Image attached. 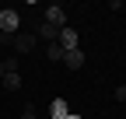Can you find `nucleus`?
<instances>
[{
  "instance_id": "nucleus-8",
  "label": "nucleus",
  "mask_w": 126,
  "mask_h": 119,
  "mask_svg": "<svg viewBox=\"0 0 126 119\" xmlns=\"http://www.w3.org/2000/svg\"><path fill=\"white\" fill-rule=\"evenodd\" d=\"M4 88H7V91H18V88H21V74H18V70L4 74Z\"/></svg>"
},
{
  "instance_id": "nucleus-9",
  "label": "nucleus",
  "mask_w": 126,
  "mask_h": 119,
  "mask_svg": "<svg viewBox=\"0 0 126 119\" xmlns=\"http://www.w3.org/2000/svg\"><path fill=\"white\" fill-rule=\"evenodd\" d=\"M11 70H18V56H7V60H0V81H4V74Z\"/></svg>"
},
{
  "instance_id": "nucleus-5",
  "label": "nucleus",
  "mask_w": 126,
  "mask_h": 119,
  "mask_svg": "<svg viewBox=\"0 0 126 119\" xmlns=\"http://www.w3.org/2000/svg\"><path fill=\"white\" fill-rule=\"evenodd\" d=\"M67 116H70L67 98H53V105H49V119H67Z\"/></svg>"
},
{
  "instance_id": "nucleus-10",
  "label": "nucleus",
  "mask_w": 126,
  "mask_h": 119,
  "mask_svg": "<svg viewBox=\"0 0 126 119\" xmlns=\"http://www.w3.org/2000/svg\"><path fill=\"white\" fill-rule=\"evenodd\" d=\"M46 56H49V60H56V63H63V49H60V42H49Z\"/></svg>"
},
{
  "instance_id": "nucleus-13",
  "label": "nucleus",
  "mask_w": 126,
  "mask_h": 119,
  "mask_svg": "<svg viewBox=\"0 0 126 119\" xmlns=\"http://www.w3.org/2000/svg\"><path fill=\"white\" fill-rule=\"evenodd\" d=\"M67 119H81V116H77V112H70V116H67Z\"/></svg>"
},
{
  "instance_id": "nucleus-4",
  "label": "nucleus",
  "mask_w": 126,
  "mask_h": 119,
  "mask_svg": "<svg viewBox=\"0 0 126 119\" xmlns=\"http://www.w3.org/2000/svg\"><path fill=\"white\" fill-rule=\"evenodd\" d=\"M35 42H39L35 35H25V32L14 35V53H18V56H21V53H32V49H35Z\"/></svg>"
},
{
  "instance_id": "nucleus-11",
  "label": "nucleus",
  "mask_w": 126,
  "mask_h": 119,
  "mask_svg": "<svg viewBox=\"0 0 126 119\" xmlns=\"http://www.w3.org/2000/svg\"><path fill=\"white\" fill-rule=\"evenodd\" d=\"M112 98H116V102H126V84H119V88H116V95H112Z\"/></svg>"
},
{
  "instance_id": "nucleus-2",
  "label": "nucleus",
  "mask_w": 126,
  "mask_h": 119,
  "mask_svg": "<svg viewBox=\"0 0 126 119\" xmlns=\"http://www.w3.org/2000/svg\"><path fill=\"white\" fill-rule=\"evenodd\" d=\"M46 25H53V28H67V11H63L60 4H49V7H46Z\"/></svg>"
},
{
  "instance_id": "nucleus-12",
  "label": "nucleus",
  "mask_w": 126,
  "mask_h": 119,
  "mask_svg": "<svg viewBox=\"0 0 126 119\" xmlns=\"http://www.w3.org/2000/svg\"><path fill=\"white\" fill-rule=\"evenodd\" d=\"M21 119H35V109H32V105H28V109H25V116H21Z\"/></svg>"
},
{
  "instance_id": "nucleus-1",
  "label": "nucleus",
  "mask_w": 126,
  "mask_h": 119,
  "mask_svg": "<svg viewBox=\"0 0 126 119\" xmlns=\"http://www.w3.org/2000/svg\"><path fill=\"white\" fill-rule=\"evenodd\" d=\"M18 25H21V14L14 11V7H4V11H0V35H4V39H14V35H18Z\"/></svg>"
},
{
  "instance_id": "nucleus-3",
  "label": "nucleus",
  "mask_w": 126,
  "mask_h": 119,
  "mask_svg": "<svg viewBox=\"0 0 126 119\" xmlns=\"http://www.w3.org/2000/svg\"><path fill=\"white\" fill-rule=\"evenodd\" d=\"M56 42H60V49H63V53H70V49H81V46H77V32H74L70 25H67V28H60V39H56Z\"/></svg>"
},
{
  "instance_id": "nucleus-7",
  "label": "nucleus",
  "mask_w": 126,
  "mask_h": 119,
  "mask_svg": "<svg viewBox=\"0 0 126 119\" xmlns=\"http://www.w3.org/2000/svg\"><path fill=\"white\" fill-rule=\"evenodd\" d=\"M35 39H46V42H56V39H60V28H53V25H46V21H42V25H39V32H35Z\"/></svg>"
},
{
  "instance_id": "nucleus-6",
  "label": "nucleus",
  "mask_w": 126,
  "mask_h": 119,
  "mask_svg": "<svg viewBox=\"0 0 126 119\" xmlns=\"http://www.w3.org/2000/svg\"><path fill=\"white\" fill-rule=\"evenodd\" d=\"M63 63H67L70 70H81V67H84V53H81V49H70V53H63Z\"/></svg>"
}]
</instances>
